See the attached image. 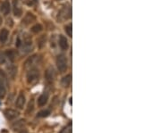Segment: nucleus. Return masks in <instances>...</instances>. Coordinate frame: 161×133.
<instances>
[{"label":"nucleus","mask_w":161,"mask_h":133,"mask_svg":"<svg viewBox=\"0 0 161 133\" xmlns=\"http://www.w3.org/2000/svg\"><path fill=\"white\" fill-rule=\"evenodd\" d=\"M40 63H41V57L38 55H34V56H31L25 61L23 66H24V69L29 71L31 69L36 68V66H38Z\"/></svg>","instance_id":"obj_1"},{"label":"nucleus","mask_w":161,"mask_h":133,"mask_svg":"<svg viewBox=\"0 0 161 133\" xmlns=\"http://www.w3.org/2000/svg\"><path fill=\"white\" fill-rule=\"evenodd\" d=\"M26 80H27V83L32 86V85H35L39 80H40V72L39 70L36 69H31L28 71L27 72V75H26Z\"/></svg>","instance_id":"obj_2"},{"label":"nucleus","mask_w":161,"mask_h":133,"mask_svg":"<svg viewBox=\"0 0 161 133\" xmlns=\"http://www.w3.org/2000/svg\"><path fill=\"white\" fill-rule=\"evenodd\" d=\"M57 66L60 72H64L67 70V58L64 55H59L57 58Z\"/></svg>","instance_id":"obj_3"},{"label":"nucleus","mask_w":161,"mask_h":133,"mask_svg":"<svg viewBox=\"0 0 161 133\" xmlns=\"http://www.w3.org/2000/svg\"><path fill=\"white\" fill-rule=\"evenodd\" d=\"M20 46L22 47V52L23 54H27V53L31 52L33 48L32 41L31 40V38L30 37H24V40H23V42L21 41Z\"/></svg>","instance_id":"obj_4"},{"label":"nucleus","mask_w":161,"mask_h":133,"mask_svg":"<svg viewBox=\"0 0 161 133\" xmlns=\"http://www.w3.org/2000/svg\"><path fill=\"white\" fill-rule=\"evenodd\" d=\"M45 78H46L47 81H48L49 83H53L56 78H57V72L54 69L53 66H49L45 72Z\"/></svg>","instance_id":"obj_5"},{"label":"nucleus","mask_w":161,"mask_h":133,"mask_svg":"<svg viewBox=\"0 0 161 133\" xmlns=\"http://www.w3.org/2000/svg\"><path fill=\"white\" fill-rule=\"evenodd\" d=\"M72 14V11H71V7L69 6H64V8L60 11V13H58V19L60 20H65L71 17Z\"/></svg>","instance_id":"obj_6"},{"label":"nucleus","mask_w":161,"mask_h":133,"mask_svg":"<svg viewBox=\"0 0 161 133\" xmlns=\"http://www.w3.org/2000/svg\"><path fill=\"white\" fill-rule=\"evenodd\" d=\"M4 114H5V116L6 117V119L9 120V121L14 120V119L17 118L18 116H19V114H20L18 111L14 110V109H6Z\"/></svg>","instance_id":"obj_7"},{"label":"nucleus","mask_w":161,"mask_h":133,"mask_svg":"<svg viewBox=\"0 0 161 133\" xmlns=\"http://www.w3.org/2000/svg\"><path fill=\"white\" fill-rule=\"evenodd\" d=\"M35 20H36V17H35V15L33 13H27L23 19V25H25V26H28L31 23H32L33 22H35Z\"/></svg>","instance_id":"obj_8"},{"label":"nucleus","mask_w":161,"mask_h":133,"mask_svg":"<svg viewBox=\"0 0 161 133\" xmlns=\"http://www.w3.org/2000/svg\"><path fill=\"white\" fill-rule=\"evenodd\" d=\"M13 130H14V131H17V132H21L22 130H23L24 129H25V121L24 120H20V121H18L15 123H14L13 124Z\"/></svg>","instance_id":"obj_9"},{"label":"nucleus","mask_w":161,"mask_h":133,"mask_svg":"<svg viewBox=\"0 0 161 133\" xmlns=\"http://www.w3.org/2000/svg\"><path fill=\"white\" fill-rule=\"evenodd\" d=\"M6 93V82H5V78L4 76L0 73V98H5Z\"/></svg>","instance_id":"obj_10"},{"label":"nucleus","mask_w":161,"mask_h":133,"mask_svg":"<svg viewBox=\"0 0 161 133\" xmlns=\"http://www.w3.org/2000/svg\"><path fill=\"white\" fill-rule=\"evenodd\" d=\"M25 104V97L23 93H21L19 96H18L17 99H16V102H15V106L19 108V109H23V106Z\"/></svg>","instance_id":"obj_11"},{"label":"nucleus","mask_w":161,"mask_h":133,"mask_svg":"<svg viewBox=\"0 0 161 133\" xmlns=\"http://www.w3.org/2000/svg\"><path fill=\"white\" fill-rule=\"evenodd\" d=\"M0 12L2 13V14L7 15L10 12V4L8 1H5L2 3V5L0 6Z\"/></svg>","instance_id":"obj_12"},{"label":"nucleus","mask_w":161,"mask_h":133,"mask_svg":"<svg viewBox=\"0 0 161 133\" xmlns=\"http://www.w3.org/2000/svg\"><path fill=\"white\" fill-rule=\"evenodd\" d=\"M48 93L44 92L43 94H41L40 96V98L38 99V104L40 106H44L45 104L47 103V100H48Z\"/></svg>","instance_id":"obj_13"},{"label":"nucleus","mask_w":161,"mask_h":133,"mask_svg":"<svg viewBox=\"0 0 161 133\" xmlns=\"http://www.w3.org/2000/svg\"><path fill=\"white\" fill-rule=\"evenodd\" d=\"M59 46L63 50H65V49L68 48V41H67V39L64 36H62V35L60 36V38H59Z\"/></svg>","instance_id":"obj_14"},{"label":"nucleus","mask_w":161,"mask_h":133,"mask_svg":"<svg viewBox=\"0 0 161 133\" xmlns=\"http://www.w3.org/2000/svg\"><path fill=\"white\" fill-rule=\"evenodd\" d=\"M71 82H72V76L66 75L64 77L61 81V85L63 86L64 88H68L71 85Z\"/></svg>","instance_id":"obj_15"},{"label":"nucleus","mask_w":161,"mask_h":133,"mask_svg":"<svg viewBox=\"0 0 161 133\" xmlns=\"http://www.w3.org/2000/svg\"><path fill=\"white\" fill-rule=\"evenodd\" d=\"M5 56H6V59L9 61V62H14V60L15 59V56H16V53L14 50H8L5 53Z\"/></svg>","instance_id":"obj_16"},{"label":"nucleus","mask_w":161,"mask_h":133,"mask_svg":"<svg viewBox=\"0 0 161 133\" xmlns=\"http://www.w3.org/2000/svg\"><path fill=\"white\" fill-rule=\"evenodd\" d=\"M8 35L9 32L6 29H3L0 31V42L1 43H5L7 40V38H8Z\"/></svg>","instance_id":"obj_17"},{"label":"nucleus","mask_w":161,"mask_h":133,"mask_svg":"<svg viewBox=\"0 0 161 133\" xmlns=\"http://www.w3.org/2000/svg\"><path fill=\"white\" fill-rule=\"evenodd\" d=\"M45 44H46V35H42L38 40V46L40 48H41L45 46Z\"/></svg>","instance_id":"obj_18"},{"label":"nucleus","mask_w":161,"mask_h":133,"mask_svg":"<svg viewBox=\"0 0 161 133\" xmlns=\"http://www.w3.org/2000/svg\"><path fill=\"white\" fill-rule=\"evenodd\" d=\"M64 30L66 32V34L68 35L69 37H72L73 35V27H72V24H68L64 27Z\"/></svg>","instance_id":"obj_19"},{"label":"nucleus","mask_w":161,"mask_h":133,"mask_svg":"<svg viewBox=\"0 0 161 133\" xmlns=\"http://www.w3.org/2000/svg\"><path fill=\"white\" fill-rule=\"evenodd\" d=\"M41 30H42V26H41L40 24H36V25H34V26L31 28V31L34 32V33H39Z\"/></svg>","instance_id":"obj_20"},{"label":"nucleus","mask_w":161,"mask_h":133,"mask_svg":"<svg viewBox=\"0 0 161 133\" xmlns=\"http://www.w3.org/2000/svg\"><path fill=\"white\" fill-rule=\"evenodd\" d=\"M14 15L16 17H20L21 14H22V9L19 7V6H16L14 5Z\"/></svg>","instance_id":"obj_21"},{"label":"nucleus","mask_w":161,"mask_h":133,"mask_svg":"<svg viewBox=\"0 0 161 133\" xmlns=\"http://www.w3.org/2000/svg\"><path fill=\"white\" fill-rule=\"evenodd\" d=\"M50 114V112L48 110H43V111H40V113L38 114V116L39 117H47V116H48Z\"/></svg>","instance_id":"obj_22"},{"label":"nucleus","mask_w":161,"mask_h":133,"mask_svg":"<svg viewBox=\"0 0 161 133\" xmlns=\"http://www.w3.org/2000/svg\"><path fill=\"white\" fill-rule=\"evenodd\" d=\"M33 103H34L33 100H31V101H30L29 104H28V109H27V112H28V113H30V112H31V111L33 110V106H34V105H33Z\"/></svg>","instance_id":"obj_23"},{"label":"nucleus","mask_w":161,"mask_h":133,"mask_svg":"<svg viewBox=\"0 0 161 133\" xmlns=\"http://www.w3.org/2000/svg\"><path fill=\"white\" fill-rule=\"evenodd\" d=\"M2 22H3V21H2V17H1V15H0V25L2 24Z\"/></svg>","instance_id":"obj_24"},{"label":"nucleus","mask_w":161,"mask_h":133,"mask_svg":"<svg viewBox=\"0 0 161 133\" xmlns=\"http://www.w3.org/2000/svg\"><path fill=\"white\" fill-rule=\"evenodd\" d=\"M34 1H38V0H34Z\"/></svg>","instance_id":"obj_25"}]
</instances>
